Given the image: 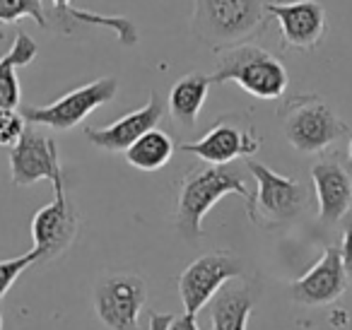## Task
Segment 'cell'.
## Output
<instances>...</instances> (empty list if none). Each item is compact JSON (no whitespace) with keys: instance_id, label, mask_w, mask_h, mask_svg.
<instances>
[{"instance_id":"obj_1","label":"cell","mask_w":352,"mask_h":330,"mask_svg":"<svg viewBox=\"0 0 352 330\" xmlns=\"http://www.w3.org/2000/svg\"><path fill=\"white\" fill-rule=\"evenodd\" d=\"M270 0H193L191 30L212 51L251 44L265 32Z\"/></svg>"},{"instance_id":"obj_2","label":"cell","mask_w":352,"mask_h":330,"mask_svg":"<svg viewBox=\"0 0 352 330\" xmlns=\"http://www.w3.org/2000/svg\"><path fill=\"white\" fill-rule=\"evenodd\" d=\"M241 195L249 203L251 190L244 181V174L239 166L225 164V166H193L186 171L182 181H179V193H176V229L186 239L203 236V219L212 210L217 200L225 195Z\"/></svg>"},{"instance_id":"obj_3","label":"cell","mask_w":352,"mask_h":330,"mask_svg":"<svg viewBox=\"0 0 352 330\" xmlns=\"http://www.w3.org/2000/svg\"><path fill=\"white\" fill-rule=\"evenodd\" d=\"M208 78L212 85H239L244 92L263 102H278L289 87V75L283 60L256 44H241L220 51L215 73Z\"/></svg>"},{"instance_id":"obj_4","label":"cell","mask_w":352,"mask_h":330,"mask_svg":"<svg viewBox=\"0 0 352 330\" xmlns=\"http://www.w3.org/2000/svg\"><path fill=\"white\" fill-rule=\"evenodd\" d=\"M287 142L302 155H323L350 133L340 116L316 94H297L278 107Z\"/></svg>"},{"instance_id":"obj_5","label":"cell","mask_w":352,"mask_h":330,"mask_svg":"<svg viewBox=\"0 0 352 330\" xmlns=\"http://www.w3.org/2000/svg\"><path fill=\"white\" fill-rule=\"evenodd\" d=\"M246 169L251 171V176L258 184V190L246 203V212H249V219L256 227H285V224H292L294 219L307 212L309 188L299 179L278 174V171L261 164L254 157L246 160Z\"/></svg>"},{"instance_id":"obj_6","label":"cell","mask_w":352,"mask_h":330,"mask_svg":"<svg viewBox=\"0 0 352 330\" xmlns=\"http://www.w3.org/2000/svg\"><path fill=\"white\" fill-rule=\"evenodd\" d=\"M118 92L116 78H99L82 87L70 89L46 107H20V116L30 126H46L54 131H70L80 126L85 118L107 102H111Z\"/></svg>"},{"instance_id":"obj_7","label":"cell","mask_w":352,"mask_h":330,"mask_svg":"<svg viewBox=\"0 0 352 330\" xmlns=\"http://www.w3.org/2000/svg\"><path fill=\"white\" fill-rule=\"evenodd\" d=\"M147 304V282L133 272H113L94 287V311L109 330H140Z\"/></svg>"},{"instance_id":"obj_8","label":"cell","mask_w":352,"mask_h":330,"mask_svg":"<svg viewBox=\"0 0 352 330\" xmlns=\"http://www.w3.org/2000/svg\"><path fill=\"white\" fill-rule=\"evenodd\" d=\"M244 275V263L232 251H212L196 258L179 277V294L186 314L196 316L232 280Z\"/></svg>"},{"instance_id":"obj_9","label":"cell","mask_w":352,"mask_h":330,"mask_svg":"<svg viewBox=\"0 0 352 330\" xmlns=\"http://www.w3.org/2000/svg\"><path fill=\"white\" fill-rule=\"evenodd\" d=\"M80 229V214L65 195V181L54 186V200L32 217V239H34L36 265H44L63 256L75 241Z\"/></svg>"},{"instance_id":"obj_10","label":"cell","mask_w":352,"mask_h":330,"mask_svg":"<svg viewBox=\"0 0 352 330\" xmlns=\"http://www.w3.org/2000/svg\"><path fill=\"white\" fill-rule=\"evenodd\" d=\"M10 176L15 186H32L36 181L63 184V166H60L58 145L51 135L39 131V126L27 123L20 140L10 150Z\"/></svg>"},{"instance_id":"obj_11","label":"cell","mask_w":352,"mask_h":330,"mask_svg":"<svg viewBox=\"0 0 352 330\" xmlns=\"http://www.w3.org/2000/svg\"><path fill=\"white\" fill-rule=\"evenodd\" d=\"M184 152H191L201 162L212 166L232 164L239 157H254L261 150V138L251 126H241L234 118L225 116L210 126L206 135H201L193 142H184Z\"/></svg>"},{"instance_id":"obj_12","label":"cell","mask_w":352,"mask_h":330,"mask_svg":"<svg viewBox=\"0 0 352 330\" xmlns=\"http://www.w3.org/2000/svg\"><path fill=\"white\" fill-rule=\"evenodd\" d=\"M268 17L278 22L280 39L287 51H314L326 34V10L316 0L268 3Z\"/></svg>"},{"instance_id":"obj_13","label":"cell","mask_w":352,"mask_h":330,"mask_svg":"<svg viewBox=\"0 0 352 330\" xmlns=\"http://www.w3.org/2000/svg\"><path fill=\"white\" fill-rule=\"evenodd\" d=\"M318 222L338 224L352 210V171L338 152H323L311 166Z\"/></svg>"},{"instance_id":"obj_14","label":"cell","mask_w":352,"mask_h":330,"mask_svg":"<svg viewBox=\"0 0 352 330\" xmlns=\"http://www.w3.org/2000/svg\"><path fill=\"white\" fill-rule=\"evenodd\" d=\"M347 282L350 280H347V272L342 267L338 246H326L323 256L289 285V296L299 306H309V309L331 306L345 294Z\"/></svg>"},{"instance_id":"obj_15","label":"cell","mask_w":352,"mask_h":330,"mask_svg":"<svg viewBox=\"0 0 352 330\" xmlns=\"http://www.w3.org/2000/svg\"><path fill=\"white\" fill-rule=\"evenodd\" d=\"M166 109L157 92H150V102L135 111L126 113L118 121L109 123L104 128H85V135L94 147L104 152H126L135 140H140L145 133L155 131L164 118Z\"/></svg>"},{"instance_id":"obj_16","label":"cell","mask_w":352,"mask_h":330,"mask_svg":"<svg viewBox=\"0 0 352 330\" xmlns=\"http://www.w3.org/2000/svg\"><path fill=\"white\" fill-rule=\"evenodd\" d=\"M261 289L249 280H232L210 301L212 330H246Z\"/></svg>"},{"instance_id":"obj_17","label":"cell","mask_w":352,"mask_h":330,"mask_svg":"<svg viewBox=\"0 0 352 330\" xmlns=\"http://www.w3.org/2000/svg\"><path fill=\"white\" fill-rule=\"evenodd\" d=\"M210 78L203 73H188L179 78L169 89L166 109H169L171 121L182 131H193L198 123V116L203 111V104L210 92Z\"/></svg>"},{"instance_id":"obj_18","label":"cell","mask_w":352,"mask_h":330,"mask_svg":"<svg viewBox=\"0 0 352 330\" xmlns=\"http://www.w3.org/2000/svg\"><path fill=\"white\" fill-rule=\"evenodd\" d=\"M39 49L27 32H17L10 51L0 58V111H17L20 107V80L17 68L30 65L36 58Z\"/></svg>"},{"instance_id":"obj_19","label":"cell","mask_w":352,"mask_h":330,"mask_svg":"<svg viewBox=\"0 0 352 330\" xmlns=\"http://www.w3.org/2000/svg\"><path fill=\"white\" fill-rule=\"evenodd\" d=\"M174 150L176 147H174V140H171L169 133L155 128V131L145 133L140 140L133 142L123 155H126L128 164L135 166V169L157 171V169H162V166L169 164V160L174 157Z\"/></svg>"},{"instance_id":"obj_20","label":"cell","mask_w":352,"mask_h":330,"mask_svg":"<svg viewBox=\"0 0 352 330\" xmlns=\"http://www.w3.org/2000/svg\"><path fill=\"white\" fill-rule=\"evenodd\" d=\"M22 17H32L41 30H46L44 0H0V25H10Z\"/></svg>"},{"instance_id":"obj_21","label":"cell","mask_w":352,"mask_h":330,"mask_svg":"<svg viewBox=\"0 0 352 330\" xmlns=\"http://www.w3.org/2000/svg\"><path fill=\"white\" fill-rule=\"evenodd\" d=\"M36 265V253H22L17 258H8V261H0V299L12 289V285L17 282V277L27 270V267Z\"/></svg>"},{"instance_id":"obj_22","label":"cell","mask_w":352,"mask_h":330,"mask_svg":"<svg viewBox=\"0 0 352 330\" xmlns=\"http://www.w3.org/2000/svg\"><path fill=\"white\" fill-rule=\"evenodd\" d=\"M25 118L20 116V111H0V145L12 147L20 140L22 131H25Z\"/></svg>"},{"instance_id":"obj_23","label":"cell","mask_w":352,"mask_h":330,"mask_svg":"<svg viewBox=\"0 0 352 330\" xmlns=\"http://www.w3.org/2000/svg\"><path fill=\"white\" fill-rule=\"evenodd\" d=\"M342 222V239H340V261H342V267L347 272V280H352V210L340 219Z\"/></svg>"},{"instance_id":"obj_24","label":"cell","mask_w":352,"mask_h":330,"mask_svg":"<svg viewBox=\"0 0 352 330\" xmlns=\"http://www.w3.org/2000/svg\"><path fill=\"white\" fill-rule=\"evenodd\" d=\"M166 330H201V328H198L196 316L184 311L182 316H174V320H171V325Z\"/></svg>"},{"instance_id":"obj_25","label":"cell","mask_w":352,"mask_h":330,"mask_svg":"<svg viewBox=\"0 0 352 330\" xmlns=\"http://www.w3.org/2000/svg\"><path fill=\"white\" fill-rule=\"evenodd\" d=\"M150 318V330H166L174 320V314H160V311H150L147 314Z\"/></svg>"},{"instance_id":"obj_26","label":"cell","mask_w":352,"mask_h":330,"mask_svg":"<svg viewBox=\"0 0 352 330\" xmlns=\"http://www.w3.org/2000/svg\"><path fill=\"white\" fill-rule=\"evenodd\" d=\"M70 6H73V0H51V8H56V10H65Z\"/></svg>"},{"instance_id":"obj_27","label":"cell","mask_w":352,"mask_h":330,"mask_svg":"<svg viewBox=\"0 0 352 330\" xmlns=\"http://www.w3.org/2000/svg\"><path fill=\"white\" fill-rule=\"evenodd\" d=\"M347 155H350V164H352V135H350V145H347Z\"/></svg>"},{"instance_id":"obj_28","label":"cell","mask_w":352,"mask_h":330,"mask_svg":"<svg viewBox=\"0 0 352 330\" xmlns=\"http://www.w3.org/2000/svg\"><path fill=\"white\" fill-rule=\"evenodd\" d=\"M0 330H3V314H0Z\"/></svg>"}]
</instances>
